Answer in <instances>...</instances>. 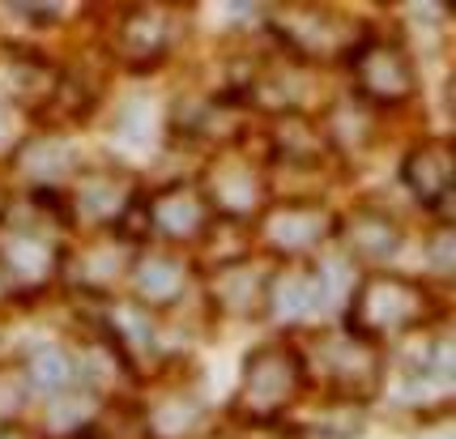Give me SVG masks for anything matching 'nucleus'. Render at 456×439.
<instances>
[{
  "label": "nucleus",
  "instance_id": "7",
  "mask_svg": "<svg viewBox=\"0 0 456 439\" xmlns=\"http://www.w3.org/2000/svg\"><path fill=\"white\" fill-rule=\"evenodd\" d=\"M401 248V226L388 214H358L354 222V240H350V252L367 260H384L388 252Z\"/></svg>",
  "mask_w": 456,
  "mask_h": 439
},
{
  "label": "nucleus",
  "instance_id": "3",
  "mask_svg": "<svg viewBox=\"0 0 456 439\" xmlns=\"http://www.w3.org/2000/svg\"><path fill=\"white\" fill-rule=\"evenodd\" d=\"M350 73L358 85V102L367 107H401L418 94L414 61L397 39H358L350 52Z\"/></svg>",
  "mask_w": 456,
  "mask_h": 439
},
{
  "label": "nucleus",
  "instance_id": "2",
  "mask_svg": "<svg viewBox=\"0 0 456 439\" xmlns=\"http://www.w3.org/2000/svg\"><path fill=\"white\" fill-rule=\"evenodd\" d=\"M307 379L303 354L290 346H260L243 362V379L235 393V414L252 422H273L295 405L298 388Z\"/></svg>",
  "mask_w": 456,
  "mask_h": 439
},
{
  "label": "nucleus",
  "instance_id": "8",
  "mask_svg": "<svg viewBox=\"0 0 456 439\" xmlns=\"http://www.w3.org/2000/svg\"><path fill=\"white\" fill-rule=\"evenodd\" d=\"M21 397H26V376L21 371H0V419L18 414Z\"/></svg>",
  "mask_w": 456,
  "mask_h": 439
},
{
  "label": "nucleus",
  "instance_id": "4",
  "mask_svg": "<svg viewBox=\"0 0 456 439\" xmlns=\"http://www.w3.org/2000/svg\"><path fill=\"white\" fill-rule=\"evenodd\" d=\"M60 73L52 61H43L39 52L26 47H4L0 52V107H39V102H56Z\"/></svg>",
  "mask_w": 456,
  "mask_h": 439
},
{
  "label": "nucleus",
  "instance_id": "5",
  "mask_svg": "<svg viewBox=\"0 0 456 439\" xmlns=\"http://www.w3.org/2000/svg\"><path fill=\"white\" fill-rule=\"evenodd\" d=\"M405 183L427 209H439L448 192H452V145L439 137V141H422L414 154L405 159Z\"/></svg>",
  "mask_w": 456,
  "mask_h": 439
},
{
  "label": "nucleus",
  "instance_id": "1",
  "mask_svg": "<svg viewBox=\"0 0 456 439\" xmlns=\"http://www.w3.org/2000/svg\"><path fill=\"white\" fill-rule=\"evenodd\" d=\"M427 281L401 278V273H367L350 295V333L379 341L384 333H410V329H427Z\"/></svg>",
  "mask_w": 456,
  "mask_h": 439
},
{
  "label": "nucleus",
  "instance_id": "9",
  "mask_svg": "<svg viewBox=\"0 0 456 439\" xmlns=\"http://www.w3.org/2000/svg\"><path fill=\"white\" fill-rule=\"evenodd\" d=\"M13 295H18V281L9 278V269H4V260H0V303L13 299Z\"/></svg>",
  "mask_w": 456,
  "mask_h": 439
},
{
  "label": "nucleus",
  "instance_id": "6",
  "mask_svg": "<svg viewBox=\"0 0 456 439\" xmlns=\"http://www.w3.org/2000/svg\"><path fill=\"white\" fill-rule=\"evenodd\" d=\"M278 226V235H286V252H307V248H316L324 243V214H320L316 200H281V205H269L265 209V231H273Z\"/></svg>",
  "mask_w": 456,
  "mask_h": 439
}]
</instances>
